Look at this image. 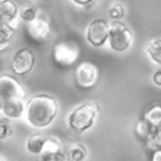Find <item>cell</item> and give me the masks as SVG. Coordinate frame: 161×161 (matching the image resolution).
Returning a JSON list of instances; mask_svg holds the SVG:
<instances>
[{
  "label": "cell",
  "instance_id": "cell-11",
  "mask_svg": "<svg viewBox=\"0 0 161 161\" xmlns=\"http://www.w3.org/2000/svg\"><path fill=\"white\" fill-rule=\"evenodd\" d=\"M25 107L24 99H0V112L9 119H19L25 116Z\"/></svg>",
  "mask_w": 161,
  "mask_h": 161
},
{
  "label": "cell",
  "instance_id": "cell-4",
  "mask_svg": "<svg viewBox=\"0 0 161 161\" xmlns=\"http://www.w3.org/2000/svg\"><path fill=\"white\" fill-rule=\"evenodd\" d=\"M79 57V48L73 42H59L52 49V59L60 68H68L77 62Z\"/></svg>",
  "mask_w": 161,
  "mask_h": 161
},
{
  "label": "cell",
  "instance_id": "cell-25",
  "mask_svg": "<svg viewBox=\"0 0 161 161\" xmlns=\"http://www.w3.org/2000/svg\"><path fill=\"white\" fill-rule=\"evenodd\" d=\"M74 4L77 5H80V6H84V5H88L89 3H92L93 0H72Z\"/></svg>",
  "mask_w": 161,
  "mask_h": 161
},
{
  "label": "cell",
  "instance_id": "cell-14",
  "mask_svg": "<svg viewBox=\"0 0 161 161\" xmlns=\"http://www.w3.org/2000/svg\"><path fill=\"white\" fill-rule=\"evenodd\" d=\"M19 18V10L15 3L11 0H5L0 3V19L1 21H10Z\"/></svg>",
  "mask_w": 161,
  "mask_h": 161
},
{
  "label": "cell",
  "instance_id": "cell-23",
  "mask_svg": "<svg viewBox=\"0 0 161 161\" xmlns=\"http://www.w3.org/2000/svg\"><path fill=\"white\" fill-rule=\"evenodd\" d=\"M152 82H153L156 86L161 87V69H158V70H156V72L153 73V75H152Z\"/></svg>",
  "mask_w": 161,
  "mask_h": 161
},
{
  "label": "cell",
  "instance_id": "cell-24",
  "mask_svg": "<svg viewBox=\"0 0 161 161\" xmlns=\"http://www.w3.org/2000/svg\"><path fill=\"white\" fill-rule=\"evenodd\" d=\"M151 161H161V148L152 151V156H151Z\"/></svg>",
  "mask_w": 161,
  "mask_h": 161
},
{
  "label": "cell",
  "instance_id": "cell-1",
  "mask_svg": "<svg viewBox=\"0 0 161 161\" xmlns=\"http://www.w3.org/2000/svg\"><path fill=\"white\" fill-rule=\"evenodd\" d=\"M58 108V102L54 97L49 94H35L26 101V123L35 130L47 128L55 119Z\"/></svg>",
  "mask_w": 161,
  "mask_h": 161
},
{
  "label": "cell",
  "instance_id": "cell-6",
  "mask_svg": "<svg viewBox=\"0 0 161 161\" xmlns=\"http://www.w3.org/2000/svg\"><path fill=\"white\" fill-rule=\"evenodd\" d=\"M35 64V54L30 48H20L13 55L10 62L11 70L18 75H25L31 72Z\"/></svg>",
  "mask_w": 161,
  "mask_h": 161
},
{
  "label": "cell",
  "instance_id": "cell-20",
  "mask_svg": "<svg viewBox=\"0 0 161 161\" xmlns=\"http://www.w3.org/2000/svg\"><path fill=\"white\" fill-rule=\"evenodd\" d=\"M36 16H38V11L31 6H25L19 10V18H20V20H23L25 23L35 19Z\"/></svg>",
  "mask_w": 161,
  "mask_h": 161
},
{
  "label": "cell",
  "instance_id": "cell-9",
  "mask_svg": "<svg viewBox=\"0 0 161 161\" xmlns=\"http://www.w3.org/2000/svg\"><path fill=\"white\" fill-rule=\"evenodd\" d=\"M25 30L30 39L36 43H40L45 40L49 34V24L44 18L36 16L35 19L25 23Z\"/></svg>",
  "mask_w": 161,
  "mask_h": 161
},
{
  "label": "cell",
  "instance_id": "cell-12",
  "mask_svg": "<svg viewBox=\"0 0 161 161\" xmlns=\"http://www.w3.org/2000/svg\"><path fill=\"white\" fill-rule=\"evenodd\" d=\"M133 132H135V136L143 143H147L151 137L153 136L155 133V128L150 125V122L147 119H145L143 117H141L140 119L136 121L135 126H133Z\"/></svg>",
  "mask_w": 161,
  "mask_h": 161
},
{
  "label": "cell",
  "instance_id": "cell-2",
  "mask_svg": "<svg viewBox=\"0 0 161 161\" xmlns=\"http://www.w3.org/2000/svg\"><path fill=\"white\" fill-rule=\"evenodd\" d=\"M99 106L96 102H86L70 111L67 117L68 127L77 132H84L89 130L98 116Z\"/></svg>",
  "mask_w": 161,
  "mask_h": 161
},
{
  "label": "cell",
  "instance_id": "cell-16",
  "mask_svg": "<svg viewBox=\"0 0 161 161\" xmlns=\"http://www.w3.org/2000/svg\"><path fill=\"white\" fill-rule=\"evenodd\" d=\"M15 33V28L9 25L5 21H0V50L4 52L8 45H10V40L13 39Z\"/></svg>",
  "mask_w": 161,
  "mask_h": 161
},
{
  "label": "cell",
  "instance_id": "cell-22",
  "mask_svg": "<svg viewBox=\"0 0 161 161\" xmlns=\"http://www.w3.org/2000/svg\"><path fill=\"white\" fill-rule=\"evenodd\" d=\"M146 145H147V147H148L150 150H152V151L161 148V126L155 130L153 136L151 137V140H150Z\"/></svg>",
  "mask_w": 161,
  "mask_h": 161
},
{
  "label": "cell",
  "instance_id": "cell-3",
  "mask_svg": "<svg viewBox=\"0 0 161 161\" xmlns=\"http://www.w3.org/2000/svg\"><path fill=\"white\" fill-rule=\"evenodd\" d=\"M133 42L132 31L128 29L126 24L119 20H113L109 25V35H108V44L113 52L122 53L130 49Z\"/></svg>",
  "mask_w": 161,
  "mask_h": 161
},
{
  "label": "cell",
  "instance_id": "cell-13",
  "mask_svg": "<svg viewBox=\"0 0 161 161\" xmlns=\"http://www.w3.org/2000/svg\"><path fill=\"white\" fill-rule=\"evenodd\" d=\"M45 140H47V137L44 135H42V133L30 135L25 140V150L31 155H38L39 156L42 153V151H43Z\"/></svg>",
  "mask_w": 161,
  "mask_h": 161
},
{
  "label": "cell",
  "instance_id": "cell-21",
  "mask_svg": "<svg viewBox=\"0 0 161 161\" xmlns=\"http://www.w3.org/2000/svg\"><path fill=\"white\" fill-rule=\"evenodd\" d=\"M108 14H109V18L112 20H119L123 18L125 15V9H123V5L121 3H114L109 10H108Z\"/></svg>",
  "mask_w": 161,
  "mask_h": 161
},
{
  "label": "cell",
  "instance_id": "cell-15",
  "mask_svg": "<svg viewBox=\"0 0 161 161\" xmlns=\"http://www.w3.org/2000/svg\"><path fill=\"white\" fill-rule=\"evenodd\" d=\"M87 155H88V151L84 145L73 143L68 148V151L65 153V158H67V161H84L87 158Z\"/></svg>",
  "mask_w": 161,
  "mask_h": 161
},
{
  "label": "cell",
  "instance_id": "cell-10",
  "mask_svg": "<svg viewBox=\"0 0 161 161\" xmlns=\"http://www.w3.org/2000/svg\"><path fill=\"white\" fill-rule=\"evenodd\" d=\"M40 156V161H67L62 151L60 141L55 137H47Z\"/></svg>",
  "mask_w": 161,
  "mask_h": 161
},
{
  "label": "cell",
  "instance_id": "cell-8",
  "mask_svg": "<svg viewBox=\"0 0 161 161\" xmlns=\"http://www.w3.org/2000/svg\"><path fill=\"white\" fill-rule=\"evenodd\" d=\"M25 91L16 78L9 74L0 77V99H24Z\"/></svg>",
  "mask_w": 161,
  "mask_h": 161
},
{
  "label": "cell",
  "instance_id": "cell-18",
  "mask_svg": "<svg viewBox=\"0 0 161 161\" xmlns=\"http://www.w3.org/2000/svg\"><path fill=\"white\" fill-rule=\"evenodd\" d=\"M145 119L150 122V125L156 130L161 126V104H153L150 107L142 116Z\"/></svg>",
  "mask_w": 161,
  "mask_h": 161
},
{
  "label": "cell",
  "instance_id": "cell-26",
  "mask_svg": "<svg viewBox=\"0 0 161 161\" xmlns=\"http://www.w3.org/2000/svg\"><path fill=\"white\" fill-rule=\"evenodd\" d=\"M0 161H5V157H4V156H3V155H1V156H0Z\"/></svg>",
  "mask_w": 161,
  "mask_h": 161
},
{
  "label": "cell",
  "instance_id": "cell-7",
  "mask_svg": "<svg viewBox=\"0 0 161 161\" xmlns=\"http://www.w3.org/2000/svg\"><path fill=\"white\" fill-rule=\"evenodd\" d=\"M109 24L103 19H94L86 30L87 42L93 47H102L108 42Z\"/></svg>",
  "mask_w": 161,
  "mask_h": 161
},
{
  "label": "cell",
  "instance_id": "cell-17",
  "mask_svg": "<svg viewBox=\"0 0 161 161\" xmlns=\"http://www.w3.org/2000/svg\"><path fill=\"white\" fill-rule=\"evenodd\" d=\"M146 53L153 63L161 65V38L151 40L146 45Z\"/></svg>",
  "mask_w": 161,
  "mask_h": 161
},
{
  "label": "cell",
  "instance_id": "cell-27",
  "mask_svg": "<svg viewBox=\"0 0 161 161\" xmlns=\"http://www.w3.org/2000/svg\"><path fill=\"white\" fill-rule=\"evenodd\" d=\"M3 1H5V0H0V3H3Z\"/></svg>",
  "mask_w": 161,
  "mask_h": 161
},
{
  "label": "cell",
  "instance_id": "cell-5",
  "mask_svg": "<svg viewBox=\"0 0 161 161\" xmlns=\"http://www.w3.org/2000/svg\"><path fill=\"white\" fill-rule=\"evenodd\" d=\"M98 68L91 62H83L77 65L74 70V83L79 89H91L97 84Z\"/></svg>",
  "mask_w": 161,
  "mask_h": 161
},
{
  "label": "cell",
  "instance_id": "cell-19",
  "mask_svg": "<svg viewBox=\"0 0 161 161\" xmlns=\"http://www.w3.org/2000/svg\"><path fill=\"white\" fill-rule=\"evenodd\" d=\"M13 135V127L9 122V118L6 117H1L0 119V140H6L8 137H10Z\"/></svg>",
  "mask_w": 161,
  "mask_h": 161
}]
</instances>
